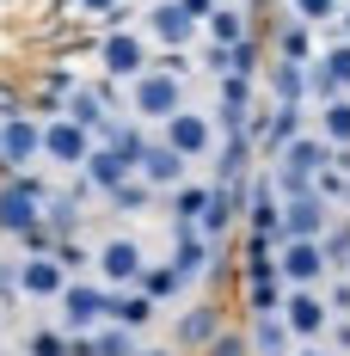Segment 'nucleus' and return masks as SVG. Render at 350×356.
<instances>
[{"label":"nucleus","mask_w":350,"mask_h":356,"mask_svg":"<svg viewBox=\"0 0 350 356\" xmlns=\"http://www.w3.org/2000/svg\"><path fill=\"white\" fill-rule=\"evenodd\" d=\"M178 105H184V80H178V74L148 68V74H136V80H129V111H136L141 123H154V129H160Z\"/></svg>","instance_id":"obj_6"},{"label":"nucleus","mask_w":350,"mask_h":356,"mask_svg":"<svg viewBox=\"0 0 350 356\" xmlns=\"http://www.w3.org/2000/svg\"><path fill=\"white\" fill-rule=\"evenodd\" d=\"M277 270L289 289H326L332 277V258L319 240H277Z\"/></svg>","instance_id":"obj_11"},{"label":"nucleus","mask_w":350,"mask_h":356,"mask_svg":"<svg viewBox=\"0 0 350 356\" xmlns=\"http://www.w3.org/2000/svg\"><path fill=\"white\" fill-rule=\"evenodd\" d=\"M332 215L338 203L332 197H289L283 203V221H277V240H326V227H332Z\"/></svg>","instance_id":"obj_13"},{"label":"nucleus","mask_w":350,"mask_h":356,"mask_svg":"<svg viewBox=\"0 0 350 356\" xmlns=\"http://www.w3.org/2000/svg\"><path fill=\"white\" fill-rule=\"evenodd\" d=\"M141 270H148V252H141L136 234H105L99 240V258H93V277L111 289H136Z\"/></svg>","instance_id":"obj_7"},{"label":"nucleus","mask_w":350,"mask_h":356,"mask_svg":"<svg viewBox=\"0 0 350 356\" xmlns=\"http://www.w3.org/2000/svg\"><path fill=\"white\" fill-rule=\"evenodd\" d=\"M80 178H86V184H93V197L105 203V197L117 191V184H129V178H136V166H129V160H123V154H117L111 142H93V154H86Z\"/></svg>","instance_id":"obj_16"},{"label":"nucleus","mask_w":350,"mask_h":356,"mask_svg":"<svg viewBox=\"0 0 350 356\" xmlns=\"http://www.w3.org/2000/svg\"><path fill=\"white\" fill-rule=\"evenodd\" d=\"M203 356H258V350H252V332H246V314L221 325V332H215V344H209Z\"/></svg>","instance_id":"obj_32"},{"label":"nucleus","mask_w":350,"mask_h":356,"mask_svg":"<svg viewBox=\"0 0 350 356\" xmlns=\"http://www.w3.org/2000/svg\"><path fill=\"white\" fill-rule=\"evenodd\" d=\"M283 325L295 332V344H319L332 332V301L326 289H289L283 295Z\"/></svg>","instance_id":"obj_10"},{"label":"nucleus","mask_w":350,"mask_h":356,"mask_svg":"<svg viewBox=\"0 0 350 356\" xmlns=\"http://www.w3.org/2000/svg\"><path fill=\"white\" fill-rule=\"evenodd\" d=\"M154 68H166V74L184 80V74L197 68V49H154Z\"/></svg>","instance_id":"obj_35"},{"label":"nucleus","mask_w":350,"mask_h":356,"mask_svg":"<svg viewBox=\"0 0 350 356\" xmlns=\"http://www.w3.org/2000/svg\"><path fill=\"white\" fill-rule=\"evenodd\" d=\"M141 289H148L160 307H166V301H191V295H197V289L178 277V264H173V258H148V270H141Z\"/></svg>","instance_id":"obj_23"},{"label":"nucleus","mask_w":350,"mask_h":356,"mask_svg":"<svg viewBox=\"0 0 350 356\" xmlns=\"http://www.w3.org/2000/svg\"><path fill=\"white\" fill-rule=\"evenodd\" d=\"M93 142H99V136H93L86 123H74L68 111L43 123V160H49L56 172H80V166H86V154H93Z\"/></svg>","instance_id":"obj_9"},{"label":"nucleus","mask_w":350,"mask_h":356,"mask_svg":"<svg viewBox=\"0 0 350 356\" xmlns=\"http://www.w3.org/2000/svg\"><path fill=\"white\" fill-rule=\"evenodd\" d=\"M178 6H184L191 19H203V25H209V13H215V6H221V0H178Z\"/></svg>","instance_id":"obj_40"},{"label":"nucleus","mask_w":350,"mask_h":356,"mask_svg":"<svg viewBox=\"0 0 350 356\" xmlns=\"http://www.w3.org/2000/svg\"><path fill=\"white\" fill-rule=\"evenodd\" d=\"M31 86H43V92H56V99L68 105L74 92L86 86V68H74V62H62V56H49V62L37 68V80H31Z\"/></svg>","instance_id":"obj_27"},{"label":"nucleus","mask_w":350,"mask_h":356,"mask_svg":"<svg viewBox=\"0 0 350 356\" xmlns=\"http://www.w3.org/2000/svg\"><path fill=\"white\" fill-rule=\"evenodd\" d=\"M154 37L141 25H123V31H99V49H93V68L111 74V80H136V74L154 68Z\"/></svg>","instance_id":"obj_2"},{"label":"nucleus","mask_w":350,"mask_h":356,"mask_svg":"<svg viewBox=\"0 0 350 356\" xmlns=\"http://www.w3.org/2000/svg\"><path fill=\"white\" fill-rule=\"evenodd\" d=\"M209 197H215V178H203V172H191L184 184H173L166 191V221H203V209H209Z\"/></svg>","instance_id":"obj_19"},{"label":"nucleus","mask_w":350,"mask_h":356,"mask_svg":"<svg viewBox=\"0 0 350 356\" xmlns=\"http://www.w3.org/2000/svg\"><path fill=\"white\" fill-rule=\"evenodd\" d=\"M68 283H74V270L56 258V252H37V258L19 264V295H25L31 307H56V301L68 295Z\"/></svg>","instance_id":"obj_12"},{"label":"nucleus","mask_w":350,"mask_h":356,"mask_svg":"<svg viewBox=\"0 0 350 356\" xmlns=\"http://www.w3.org/2000/svg\"><path fill=\"white\" fill-rule=\"evenodd\" d=\"M160 203H166V191H154L141 172L129 178V184H117V191L105 197V209H111V215H148V209H160Z\"/></svg>","instance_id":"obj_26"},{"label":"nucleus","mask_w":350,"mask_h":356,"mask_svg":"<svg viewBox=\"0 0 350 356\" xmlns=\"http://www.w3.org/2000/svg\"><path fill=\"white\" fill-rule=\"evenodd\" d=\"M160 136L191 160V166H209L215 142H221V123H215V111H197V105H178L166 123H160Z\"/></svg>","instance_id":"obj_4"},{"label":"nucleus","mask_w":350,"mask_h":356,"mask_svg":"<svg viewBox=\"0 0 350 356\" xmlns=\"http://www.w3.org/2000/svg\"><path fill=\"white\" fill-rule=\"evenodd\" d=\"M221 325H228V307L215 301L209 289H197L191 301H178V314H173V344H178L184 356H203V350L215 344V332H221Z\"/></svg>","instance_id":"obj_3"},{"label":"nucleus","mask_w":350,"mask_h":356,"mask_svg":"<svg viewBox=\"0 0 350 356\" xmlns=\"http://www.w3.org/2000/svg\"><path fill=\"white\" fill-rule=\"evenodd\" d=\"M350 92V37H332V49H319L314 62V105H326V99H344Z\"/></svg>","instance_id":"obj_15"},{"label":"nucleus","mask_w":350,"mask_h":356,"mask_svg":"<svg viewBox=\"0 0 350 356\" xmlns=\"http://www.w3.org/2000/svg\"><path fill=\"white\" fill-rule=\"evenodd\" d=\"M111 320L117 325H129V332H141V338H148V332H154V325H160V301H154V295H148V289H117V301H111Z\"/></svg>","instance_id":"obj_20"},{"label":"nucleus","mask_w":350,"mask_h":356,"mask_svg":"<svg viewBox=\"0 0 350 356\" xmlns=\"http://www.w3.org/2000/svg\"><path fill=\"white\" fill-rule=\"evenodd\" d=\"M93 350H99V356H136V350H141V332H129V325L105 320L99 332H93Z\"/></svg>","instance_id":"obj_31"},{"label":"nucleus","mask_w":350,"mask_h":356,"mask_svg":"<svg viewBox=\"0 0 350 356\" xmlns=\"http://www.w3.org/2000/svg\"><path fill=\"white\" fill-rule=\"evenodd\" d=\"M283 13L308 19L314 31H338V13H344V0H283Z\"/></svg>","instance_id":"obj_30"},{"label":"nucleus","mask_w":350,"mask_h":356,"mask_svg":"<svg viewBox=\"0 0 350 356\" xmlns=\"http://www.w3.org/2000/svg\"><path fill=\"white\" fill-rule=\"evenodd\" d=\"M289 356H338V350H332V344L319 338V344H295V350H289Z\"/></svg>","instance_id":"obj_43"},{"label":"nucleus","mask_w":350,"mask_h":356,"mask_svg":"<svg viewBox=\"0 0 350 356\" xmlns=\"http://www.w3.org/2000/svg\"><path fill=\"white\" fill-rule=\"evenodd\" d=\"M68 117H74V123H86L93 136H105V123L117 117V111H111L105 99H99V86H93V74H86V86H80V92L68 99Z\"/></svg>","instance_id":"obj_28"},{"label":"nucleus","mask_w":350,"mask_h":356,"mask_svg":"<svg viewBox=\"0 0 350 356\" xmlns=\"http://www.w3.org/2000/svg\"><path fill=\"white\" fill-rule=\"evenodd\" d=\"M74 332L62 320H31L25 325V338H19V356H68Z\"/></svg>","instance_id":"obj_25"},{"label":"nucleus","mask_w":350,"mask_h":356,"mask_svg":"<svg viewBox=\"0 0 350 356\" xmlns=\"http://www.w3.org/2000/svg\"><path fill=\"white\" fill-rule=\"evenodd\" d=\"M338 37H350V6H344V13H338Z\"/></svg>","instance_id":"obj_44"},{"label":"nucleus","mask_w":350,"mask_h":356,"mask_svg":"<svg viewBox=\"0 0 350 356\" xmlns=\"http://www.w3.org/2000/svg\"><path fill=\"white\" fill-rule=\"evenodd\" d=\"M264 92H271V105H308V92H314V68H308V62H283V56H271V68H264Z\"/></svg>","instance_id":"obj_17"},{"label":"nucleus","mask_w":350,"mask_h":356,"mask_svg":"<svg viewBox=\"0 0 350 356\" xmlns=\"http://www.w3.org/2000/svg\"><path fill=\"white\" fill-rule=\"evenodd\" d=\"M314 37H319V31L308 25V19L283 13V19H277V31H271V56H283V62H308V68H314V62H319Z\"/></svg>","instance_id":"obj_18"},{"label":"nucleus","mask_w":350,"mask_h":356,"mask_svg":"<svg viewBox=\"0 0 350 356\" xmlns=\"http://www.w3.org/2000/svg\"><path fill=\"white\" fill-rule=\"evenodd\" d=\"M62 6H68V13H80V19H93V25H99V19H111V13H117L123 0H62Z\"/></svg>","instance_id":"obj_37"},{"label":"nucleus","mask_w":350,"mask_h":356,"mask_svg":"<svg viewBox=\"0 0 350 356\" xmlns=\"http://www.w3.org/2000/svg\"><path fill=\"white\" fill-rule=\"evenodd\" d=\"M246 332H252V350L258 356H289L295 350V332L283 325V314H246Z\"/></svg>","instance_id":"obj_24"},{"label":"nucleus","mask_w":350,"mask_h":356,"mask_svg":"<svg viewBox=\"0 0 350 356\" xmlns=\"http://www.w3.org/2000/svg\"><path fill=\"white\" fill-rule=\"evenodd\" d=\"M136 172L148 178L154 191H173V184H184V178H191V160H184V154H178L166 136H148V147H141V166H136Z\"/></svg>","instance_id":"obj_14"},{"label":"nucleus","mask_w":350,"mask_h":356,"mask_svg":"<svg viewBox=\"0 0 350 356\" xmlns=\"http://www.w3.org/2000/svg\"><path fill=\"white\" fill-rule=\"evenodd\" d=\"M56 240H62V234H56L49 221H37V227H25V234L13 240V252H19V258H37V252H56Z\"/></svg>","instance_id":"obj_33"},{"label":"nucleus","mask_w":350,"mask_h":356,"mask_svg":"<svg viewBox=\"0 0 350 356\" xmlns=\"http://www.w3.org/2000/svg\"><path fill=\"white\" fill-rule=\"evenodd\" d=\"M258 25H252V0H221L209 13V25H203V37L209 43H240V37H252Z\"/></svg>","instance_id":"obj_22"},{"label":"nucleus","mask_w":350,"mask_h":356,"mask_svg":"<svg viewBox=\"0 0 350 356\" xmlns=\"http://www.w3.org/2000/svg\"><path fill=\"white\" fill-rule=\"evenodd\" d=\"M56 197V178L49 172H13L0 178V240H19L25 227H37L43 221V203Z\"/></svg>","instance_id":"obj_1"},{"label":"nucleus","mask_w":350,"mask_h":356,"mask_svg":"<svg viewBox=\"0 0 350 356\" xmlns=\"http://www.w3.org/2000/svg\"><path fill=\"white\" fill-rule=\"evenodd\" d=\"M111 301H117V289L99 283V277H74L68 295L56 301V320L68 325V332H99L111 320Z\"/></svg>","instance_id":"obj_5"},{"label":"nucleus","mask_w":350,"mask_h":356,"mask_svg":"<svg viewBox=\"0 0 350 356\" xmlns=\"http://www.w3.org/2000/svg\"><path fill=\"white\" fill-rule=\"evenodd\" d=\"M56 258H62V264H68L74 277H86V264H93V258H99V246H86V240H80V234H68V240H56Z\"/></svg>","instance_id":"obj_34"},{"label":"nucleus","mask_w":350,"mask_h":356,"mask_svg":"<svg viewBox=\"0 0 350 356\" xmlns=\"http://www.w3.org/2000/svg\"><path fill=\"white\" fill-rule=\"evenodd\" d=\"M271 166H289V172H326V166H332V142H326L319 129H308V136H295V142L283 147Z\"/></svg>","instance_id":"obj_21"},{"label":"nucleus","mask_w":350,"mask_h":356,"mask_svg":"<svg viewBox=\"0 0 350 356\" xmlns=\"http://www.w3.org/2000/svg\"><path fill=\"white\" fill-rule=\"evenodd\" d=\"M0 356H13V350H0Z\"/></svg>","instance_id":"obj_46"},{"label":"nucleus","mask_w":350,"mask_h":356,"mask_svg":"<svg viewBox=\"0 0 350 356\" xmlns=\"http://www.w3.org/2000/svg\"><path fill=\"white\" fill-rule=\"evenodd\" d=\"M19 111H25V86L0 80V123H6V117H19Z\"/></svg>","instance_id":"obj_38"},{"label":"nucleus","mask_w":350,"mask_h":356,"mask_svg":"<svg viewBox=\"0 0 350 356\" xmlns=\"http://www.w3.org/2000/svg\"><path fill=\"white\" fill-rule=\"evenodd\" d=\"M141 31L154 37L160 49H197L203 43V19H191L178 0H148L141 6Z\"/></svg>","instance_id":"obj_8"},{"label":"nucleus","mask_w":350,"mask_h":356,"mask_svg":"<svg viewBox=\"0 0 350 356\" xmlns=\"http://www.w3.org/2000/svg\"><path fill=\"white\" fill-rule=\"evenodd\" d=\"M326 344H332L338 356H350V314H338V320H332V332H326Z\"/></svg>","instance_id":"obj_39"},{"label":"nucleus","mask_w":350,"mask_h":356,"mask_svg":"<svg viewBox=\"0 0 350 356\" xmlns=\"http://www.w3.org/2000/svg\"><path fill=\"white\" fill-rule=\"evenodd\" d=\"M314 129H319L332 147L350 142V92H344V99H326V105H314Z\"/></svg>","instance_id":"obj_29"},{"label":"nucleus","mask_w":350,"mask_h":356,"mask_svg":"<svg viewBox=\"0 0 350 356\" xmlns=\"http://www.w3.org/2000/svg\"><path fill=\"white\" fill-rule=\"evenodd\" d=\"M326 301H332V320L350 314V270H332V277H326Z\"/></svg>","instance_id":"obj_36"},{"label":"nucleus","mask_w":350,"mask_h":356,"mask_svg":"<svg viewBox=\"0 0 350 356\" xmlns=\"http://www.w3.org/2000/svg\"><path fill=\"white\" fill-rule=\"evenodd\" d=\"M136 356H184V350H178L173 338H166V344H148V338H141V350H136Z\"/></svg>","instance_id":"obj_41"},{"label":"nucleus","mask_w":350,"mask_h":356,"mask_svg":"<svg viewBox=\"0 0 350 356\" xmlns=\"http://www.w3.org/2000/svg\"><path fill=\"white\" fill-rule=\"evenodd\" d=\"M338 203H344V209H350V178H344V197H338Z\"/></svg>","instance_id":"obj_45"},{"label":"nucleus","mask_w":350,"mask_h":356,"mask_svg":"<svg viewBox=\"0 0 350 356\" xmlns=\"http://www.w3.org/2000/svg\"><path fill=\"white\" fill-rule=\"evenodd\" d=\"M68 356H99V350H93V332H74V344H68Z\"/></svg>","instance_id":"obj_42"}]
</instances>
